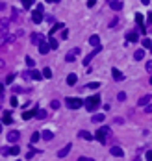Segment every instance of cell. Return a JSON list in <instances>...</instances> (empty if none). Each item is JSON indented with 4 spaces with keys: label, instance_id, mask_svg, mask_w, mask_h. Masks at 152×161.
<instances>
[{
    "label": "cell",
    "instance_id": "cell-26",
    "mask_svg": "<svg viewBox=\"0 0 152 161\" xmlns=\"http://www.w3.org/2000/svg\"><path fill=\"white\" fill-rule=\"evenodd\" d=\"M43 78H46V80H48V78H52V71H50L48 67L43 69Z\"/></svg>",
    "mask_w": 152,
    "mask_h": 161
},
{
    "label": "cell",
    "instance_id": "cell-22",
    "mask_svg": "<svg viewBox=\"0 0 152 161\" xmlns=\"http://www.w3.org/2000/svg\"><path fill=\"white\" fill-rule=\"evenodd\" d=\"M104 118H106V115H104V113H96V115H93L91 121H93V122H102Z\"/></svg>",
    "mask_w": 152,
    "mask_h": 161
},
{
    "label": "cell",
    "instance_id": "cell-49",
    "mask_svg": "<svg viewBox=\"0 0 152 161\" xmlns=\"http://www.w3.org/2000/svg\"><path fill=\"white\" fill-rule=\"evenodd\" d=\"M0 95H4V85L0 83Z\"/></svg>",
    "mask_w": 152,
    "mask_h": 161
},
{
    "label": "cell",
    "instance_id": "cell-34",
    "mask_svg": "<svg viewBox=\"0 0 152 161\" xmlns=\"http://www.w3.org/2000/svg\"><path fill=\"white\" fill-rule=\"evenodd\" d=\"M143 46H145V48H150V46H152V41H150V39H143Z\"/></svg>",
    "mask_w": 152,
    "mask_h": 161
},
{
    "label": "cell",
    "instance_id": "cell-7",
    "mask_svg": "<svg viewBox=\"0 0 152 161\" xmlns=\"http://www.w3.org/2000/svg\"><path fill=\"white\" fill-rule=\"evenodd\" d=\"M71 148H72V144H71V143H67V144L63 146V148H61V150L58 152V157H67V154L71 152Z\"/></svg>",
    "mask_w": 152,
    "mask_h": 161
},
{
    "label": "cell",
    "instance_id": "cell-4",
    "mask_svg": "<svg viewBox=\"0 0 152 161\" xmlns=\"http://www.w3.org/2000/svg\"><path fill=\"white\" fill-rule=\"evenodd\" d=\"M106 135H108V128H98V130H96V134H95V139H98L100 143L106 144Z\"/></svg>",
    "mask_w": 152,
    "mask_h": 161
},
{
    "label": "cell",
    "instance_id": "cell-11",
    "mask_svg": "<svg viewBox=\"0 0 152 161\" xmlns=\"http://www.w3.org/2000/svg\"><path fill=\"white\" fill-rule=\"evenodd\" d=\"M126 39L130 41V43H137V41H139V33H137V32H128Z\"/></svg>",
    "mask_w": 152,
    "mask_h": 161
},
{
    "label": "cell",
    "instance_id": "cell-28",
    "mask_svg": "<svg viewBox=\"0 0 152 161\" xmlns=\"http://www.w3.org/2000/svg\"><path fill=\"white\" fill-rule=\"evenodd\" d=\"M8 41H11V37L9 35H0V46H4Z\"/></svg>",
    "mask_w": 152,
    "mask_h": 161
},
{
    "label": "cell",
    "instance_id": "cell-38",
    "mask_svg": "<svg viewBox=\"0 0 152 161\" xmlns=\"http://www.w3.org/2000/svg\"><path fill=\"white\" fill-rule=\"evenodd\" d=\"M145 113H152V104H150V102L145 106Z\"/></svg>",
    "mask_w": 152,
    "mask_h": 161
},
{
    "label": "cell",
    "instance_id": "cell-27",
    "mask_svg": "<svg viewBox=\"0 0 152 161\" xmlns=\"http://www.w3.org/2000/svg\"><path fill=\"white\" fill-rule=\"evenodd\" d=\"M134 58L139 61V59H143L145 58V50H135V54H134Z\"/></svg>",
    "mask_w": 152,
    "mask_h": 161
},
{
    "label": "cell",
    "instance_id": "cell-12",
    "mask_svg": "<svg viewBox=\"0 0 152 161\" xmlns=\"http://www.w3.org/2000/svg\"><path fill=\"white\" fill-rule=\"evenodd\" d=\"M109 152H111V156H117V157H122V156H124V152H122L121 146H111V148H109Z\"/></svg>",
    "mask_w": 152,
    "mask_h": 161
},
{
    "label": "cell",
    "instance_id": "cell-48",
    "mask_svg": "<svg viewBox=\"0 0 152 161\" xmlns=\"http://www.w3.org/2000/svg\"><path fill=\"white\" fill-rule=\"evenodd\" d=\"M2 9H6V4H4V2H0V11H2Z\"/></svg>",
    "mask_w": 152,
    "mask_h": 161
},
{
    "label": "cell",
    "instance_id": "cell-53",
    "mask_svg": "<svg viewBox=\"0 0 152 161\" xmlns=\"http://www.w3.org/2000/svg\"><path fill=\"white\" fill-rule=\"evenodd\" d=\"M148 83H150V85H152V76H150V82H148Z\"/></svg>",
    "mask_w": 152,
    "mask_h": 161
},
{
    "label": "cell",
    "instance_id": "cell-1",
    "mask_svg": "<svg viewBox=\"0 0 152 161\" xmlns=\"http://www.w3.org/2000/svg\"><path fill=\"white\" fill-rule=\"evenodd\" d=\"M84 106L87 108V111H95L96 108L100 106V95H93V96H89V98L84 102Z\"/></svg>",
    "mask_w": 152,
    "mask_h": 161
},
{
    "label": "cell",
    "instance_id": "cell-35",
    "mask_svg": "<svg viewBox=\"0 0 152 161\" xmlns=\"http://www.w3.org/2000/svg\"><path fill=\"white\" fill-rule=\"evenodd\" d=\"M50 108H52V109H58V108H59V100H52V102H50Z\"/></svg>",
    "mask_w": 152,
    "mask_h": 161
},
{
    "label": "cell",
    "instance_id": "cell-8",
    "mask_svg": "<svg viewBox=\"0 0 152 161\" xmlns=\"http://www.w3.org/2000/svg\"><path fill=\"white\" fill-rule=\"evenodd\" d=\"M98 52H100V45H98V46H95V50H93L91 54H89V56H85V59H84V65H89V61H91V59H93V58H95V56L98 54Z\"/></svg>",
    "mask_w": 152,
    "mask_h": 161
},
{
    "label": "cell",
    "instance_id": "cell-46",
    "mask_svg": "<svg viewBox=\"0 0 152 161\" xmlns=\"http://www.w3.org/2000/svg\"><path fill=\"white\" fill-rule=\"evenodd\" d=\"M4 67H6V61H4L2 58H0V69H4Z\"/></svg>",
    "mask_w": 152,
    "mask_h": 161
},
{
    "label": "cell",
    "instance_id": "cell-37",
    "mask_svg": "<svg viewBox=\"0 0 152 161\" xmlns=\"http://www.w3.org/2000/svg\"><path fill=\"white\" fill-rule=\"evenodd\" d=\"M19 146H13V148H11V156H19Z\"/></svg>",
    "mask_w": 152,
    "mask_h": 161
},
{
    "label": "cell",
    "instance_id": "cell-39",
    "mask_svg": "<svg viewBox=\"0 0 152 161\" xmlns=\"http://www.w3.org/2000/svg\"><path fill=\"white\" fill-rule=\"evenodd\" d=\"M13 80H15V74H9V76H8V78H6V83H11Z\"/></svg>",
    "mask_w": 152,
    "mask_h": 161
},
{
    "label": "cell",
    "instance_id": "cell-40",
    "mask_svg": "<svg viewBox=\"0 0 152 161\" xmlns=\"http://www.w3.org/2000/svg\"><path fill=\"white\" fill-rule=\"evenodd\" d=\"M117 98H119V100H126V93H119V95H117Z\"/></svg>",
    "mask_w": 152,
    "mask_h": 161
},
{
    "label": "cell",
    "instance_id": "cell-44",
    "mask_svg": "<svg viewBox=\"0 0 152 161\" xmlns=\"http://www.w3.org/2000/svg\"><path fill=\"white\" fill-rule=\"evenodd\" d=\"M33 154H35V150H32V152H28V156H26V159H32V157H33Z\"/></svg>",
    "mask_w": 152,
    "mask_h": 161
},
{
    "label": "cell",
    "instance_id": "cell-16",
    "mask_svg": "<svg viewBox=\"0 0 152 161\" xmlns=\"http://www.w3.org/2000/svg\"><path fill=\"white\" fill-rule=\"evenodd\" d=\"M35 113H37V109H28V111H24V113H22V118H24V121H28V118H32V117H35Z\"/></svg>",
    "mask_w": 152,
    "mask_h": 161
},
{
    "label": "cell",
    "instance_id": "cell-10",
    "mask_svg": "<svg viewBox=\"0 0 152 161\" xmlns=\"http://www.w3.org/2000/svg\"><path fill=\"white\" fill-rule=\"evenodd\" d=\"M109 8H111L113 11H121L122 9V2L121 0H111V2H109Z\"/></svg>",
    "mask_w": 152,
    "mask_h": 161
},
{
    "label": "cell",
    "instance_id": "cell-47",
    "mask_svg": "<svg viewBox=\"0 0 152 161\" xmlns=\"http://www.w3.org/2000/svg\"><path fill=\"white\" fill-rule=\"evenodd\" d=\"M147 159H148V161H152V150H150V152H147Z\"/></svg>",
    "mask_w": 152,
    "mask_h": 161
},
{
    "label": "cell",
    "instance_id": "cell-45",
    "mask_svg": "<svg viewBox=\"0 0 152 161\" xmlns=\"http://www.w3.org/2000/svg\"><path fill=\"white\" fill-rule=\"evenodd\" d=\"M95 4H96V0H89V2H87V6H89V8H93Z\"/></svg>",
    "mask_w": 152,
    "mask_h": 161
},
{
    "label": "cell",
    "instance_id": "cell-14",
    "mask_svg": "<svg viewBox=\"0 0 152 161\" xmlns=\"http://www.w3.org/2000/svg\"><path fill=\"white\" fill-rule=\"evenodd\" d=\"M32 45H39L41 43V41H45V37L43 35H41V33H32Z\"/></svg>",
    "mask_w": 152,
    "mask_h": 161
},
{
    "label": "cell",
    "instance_id": "cell-55",
    "mask_svg": "<svg viewBox=\"0 0 152 161\" xmlns=\"http://www.w3.org/2000/svg\"><path fill=\"white\" fill-rule=\"evenodd\" d=\"M54 2H59V0H54Z\"/></svg>",
    "mask_w": 152,
    "mask_h": 161
},
{
    "label": "cell",
    "instance_id": "cell-42",
    "mask_svg": "<svg viewBox=\"0 0 152 161\" xmlns=\"http://www.w3.org/2000/svg\"><path fill=\"white\" fill-rule=\"evenodd\" d=\"M9 102H11V106H13V108H15V106H19V100H17V98H11Z\"/></svg>",
    "mask_w": 152,
    "mask_h": 161
},
{
    "label": "cell",
    "instance_id": "cell-41",
    "mask_svg": "<svg viewBox=\"0 0 152 161\" xmlns=\"http://www.w3.org/2000/svg\"><path fill=\"white\" fill-rule=\"evenodd\" d=\"M2 154H4V156H9V154H11V148H2Z\"/></svg>",
    "mask_w": 152,
    "mask_h": 161
},
{
    "label": "cell",
    "instance_id": "cell-50",
    "mask_svg": "<svg viewBox=\"0 0 152 161\" xmlns=\"http://www.w3.org/2000/svg\"><path fill=\"white\" fill-rule=\"evenodd\" d=\"M141 4H145V6H147V4H150V0H141Z\"/></svg>",
    "mask_w": 152,
    "mask_h": 161
},
{
    "label": "cell",
    "instance_id": "cell-6",
    "mask_svg": "<svg viewBox=\"0 0 152 161\" xmlns=\"http://www.w3.org/2000/svg\"><path fill=\"white\" fill-rule=\"evenodd\" d=\"M78 54H80V48H72V50L65 56V59H67L69 63H71V61H74V59H76V56H78Z\"/></svg>",
    "mask_w": 152,
    "mask_h": 161
},
{
    "label": "cell",
    "instance_id": "cell-52",
    "mask_svg": "<svg viewBox=\"0 0 152 161\" xmlns=\"http://www.w3.org/2000/svg\"><path fill=\"white\" fill-rule=\"evenodd\" d=\"M0 134H2V122H0Z\"/></svg>",
    "mask_w": 152,
    "mask_h": 161
},
{
    "label": "cell",
    "instance_id": "cell-33",
    "mask_svg": "<svg viewBox=\"0 0 152 161\" xmlns=\"http://www.w3.org/2000/svg\"><path fill=\"white\" fill-rule=\"evenodd\" d=\"M87 87H89V89H98V87H100V83H98V82H91Z\"/></svg>",
    "mask_w": 152,
    "mask_h": 161
},
{
    "label": "cell",
    "instance_id": "cell-31",
    "mask_svg": "<svg viewBox=\"0 0 152 161\" xmlns=\"http://www.w3.org/2000/svg\"><path fill=\"white\" fill-rule=\"evenodd\" d=\"M26 65H28L30 69H33V65H35V61H33V59L30 58V56H26Z\"/></svg>",
    "mask_w": 152,
    "mask_h": 161
},
{
    "label": "cell",
    "instance_id": "cell-23",
    "mask_svg": "<svg viewBox=\"0 0 152 161\" xmlns=\"http://www.w3.org/2000/svg\"><path fill=\"white\" fill-rule=\"evenodd\" d=\"M41 137H43V139H45V141H50V139L54 137V134H52V131H48V130H45V131H43V134H41Z\"/></svg>",
    "mask_w": 152,
    "mask_h": 161
},
{
    "label": "cell",
    "instance_id": "cell-20",
    "mask_svg": "<svg viewBox=\"0 0 152 161\" xmlns=\"http://www.w3.org/2000/svg\"><path fill=\"white\" fill-rule=\"evenodd\" d=\"M48 45H50L52 50H56V48H58V39H54V35H50V37H48Z\"/></svg>",
    "mask_w": 152,
    "mask_h": 161
},
{
    "label": "cell",
    "instance_id": "cell-29",
    "mask_svg": "<svg viewBox=\"0 0 152 161\" xmlns=\"http://www.w3.org/2000/svg\"><path fill=\"white\" fill-rule=\"evenodd\" d=\"M20 2H22L24 9H30V8H32V4H33V0H20Z\"/></svg>",
    "mask_w": 152,
    "mask_h": 161
},
{
    "label": "cell",
    "instance_id": "cell-13",
    "mask_svg": "<svg viewBox=\"0 0 152 161\" xmlns=\"http://www.w3.org/2000/svg\"><path fill=\"white\" fill-rule=\"evenodd\" d=\"M111 76H113V80H115V82H121V80L124 78V74L119 71V69H111Z\"/></svg>",
    "mask_w": 152,
    "mask_h": 161
},
{
    "label": "cell",
    "instance_id": "cell-51",
    "mask_svg": "<svg viewBox=\"0 0 152 161\" xmlns=\"http://www.w3.org/2000/svg\"><path fill=\"white\" fill-rule=\"evenodd\" d=\"M148 22H152V11L148 13Z\"/></svg>",
    "mask_w": 152,
    "mask_h": 161
},
{
    "label": "cell",
    "instance_id": "cell-32",
    "mask_svg": "<svg viewBox=\"0 0 152 161\" xmlns=\"http://www.w3.org/2000/svg\"><path fill=\"white\" fill-rule=\"evenodd\" d=\"M135 22L139 26H143V15H141V13H135Z\"/></svg>",
    "mask_w": 152,
    "mask_h": 161
},
{
    "label": "cell",
    "instance_id": "cell-19",
    "mask_svg": "<svg viewBox=\"0 0 152 161\" xmlns=\"http://www.w3.org/2000/svg\"><path fill=\"white\" fill-rule=\"evenodd\" d=\"M30 76H32L33 80H41V78H43V72H39V71H35V69H32V71H30Z\"/></svg>",
    "mask_w": 152,
    "mask_h": 161
},
{
    "label": "cell",
    "instance_id": "cell-24",
    "mask_svg": "<svg viewBox=\"0 0 152 161\" xmlns=\"http://www.w3.org/2000/svg\"><path fill=\"white\" fill-rule=\"evenodd\" d=\"M39 137H41L39 131H33V134H32V139H30V146H32L33 143H37V141H39Z\"/></svg>",
    "mask_w": 152,
    "mask_h": 161
},
{
    "label": "cell",
    "instance_id": "cell-2",
    "mask_svg": "<svg viewBox=\"0 0 152 161\" xmlns=\"http://www.w3.org/2000/svg\"><path fill=\"white\" fill-rule=\"evenodd\" d=\"M65 104H67V108H71V109H78V108L84 106V100H82V98H76V96H67Z\"/></svg>",
    "mask_w": 152,
    "mask_h": 161
},
{
    "label": "cell",
    "instance_id": "cell-30",
    "mask_svg": "<svg viewBox=\"0 0 152 161\" xmlns=\"http://www.w3.org/2000/svg\"><path fill=\"white\" fill-rule=\"evenodd\" d=\"M35 117H37V118H46V111H45V109H37Z\"/></svg>",
    "mask_w": 152,
    "mask_h": 161
},
{
    "label": "cell",
    "instance_id": "cell-17",
    "mask_svg": "<svg viewBox=\"0 0 152 161\" xmlns=\"http://www.w3.org/2000/svg\"><path fill=\"white\" fill-rule=\"evenodd\" d=\"M80 137H82V139H87V141H93V139H95V135L89 134V131H85V130L80 131Z\"/></svg>",
    "mask_w": 152,
    "mask_h": 161
},
{
    "label": "cell",
    "instance_id": "cell-21",
    "mask_svg": "<svg viewBox=\"0 0 152 161\" xmlns=\"http://www.w3.org/2000/svg\"><path fill=\"white\" fill-rule=\"evenodd\" d=\"M150 98H152V96L145 95V96H141V98H139V102H137V104H139V106H147V104L150 102Z\"/></svg>",
    "mask_w": 152,
    "mask_h": 161
},
{
    "label": "cell",
    "instance_id": "cell-18",
    "mask_svg": "<svg viewBox=\"0 0 152 161\" xmlns=\"http://www.w3.org/2000/svg\"><path fill=\"white\" fill-rule=\"evenodd\" d=\"M89 45H91V46H98L100 45V37L98 35H91V37H89Z\"/></svg>",
    "mask_w": 152,
    "mask_h": 161
},
{
    "label": "cell",
    "instance_id": "cell-3",
    "mask_svg": "<svg viewBox=\"0 0 152 161\" xmlns=\"http://www.w3.org/2000/svg\"><path fill=\"white\" fill-rule=\"evenodd\" d=\"M32 22L33 24H41V22H43V6H41V4L32 13Z\"/></svg>",
    "mask_w": 152,
    "mask_h": 161
},
{
    "label": "cell",
    "instance_id": "cell-54",
    "mask_svg": "<svg viewBox=\"0 0 152 161\" xmlns=\"http://www.w3.org/2000/svg\"><path fill=\"white\" fill-rule=\"evenodd\" d=\"M46 2H54V0H46Z\"/></svg>",
    "mask_w": 152,
    "mask_h": 161
},
{
    "label": "cell",
    "instance_id": "cell-9",
    "mask_svg": "<svg viewBox=\"0 0 152 161\" xmlns=\"http://www.w3.org/2000/svg\"><path fill=\"white\" fill-rule=\"evenodd\" d=\"M19 137H20L19 131H15V130L9 131V134H8V143H17V141H19Z\"/></svg>",
    "mask_w": 152,
    "mask_h": 161
},
{
    "label": "cell",
    "instance_id": "cell-15",
    "mask_svg": "<svg viewBox=\"0 0 152 161\" xmlns=\"http://www.w3.org/2000/svg\"><path fill=\"white\" fill-rule=\"evenodd\" d=\"M76 82H78V76H76V74H69L67 76V85H76Z\"/></svg>",
    "mask_w": 152,
    "mask_h": 161
},
{
    "label": "cell",
    "instance_id": "cell-5",
    "mask_svg": "<svg viewBox=\"0 0 152 161\" xmlns=\"http://www.w3.org/2000/svg\"><path fill=\"white\" fill-rule=\"evenodd\" d=\"M50 50H52V48H50V45L46 43V39H45V41H41V43H39V54L46 56V54L50 52Z\"/></svg>",
    "mask_w": 152,
    "mask_h": 161
},
{
    "label": "cell",
    "instance_id": "cell-25",
    "mask_svg": "<svg viewBox=\"0 0 152 161\" xmlns=\"http://www.w3.org/2000/svg\"><path fill=\"white\" fill-rule=\"evenodd\" d=\"M61 28H63V24H61V22H56V24L52 26V30H50V35H54V33H56L58 30H61Z\"/></svg>",
    "mask_w": 152,
    "mask_h": 161
},
{
    "label": "cell",
    "instance_id": "cell-43",
    "mask_svg": "<svg viewBox=\"0 0 152 161\" xmlns=\"http://www.w3.org/2000/svg\"><path fill=\"white\" fill-rule=\"evenodd\" d=\"M13 93H15V95L17 93H22V87H13Z\"/></svg>",
    "mask_w": 152,
    "mask_h": 161
},
{
    "label": "cell",
    "instance_id": "cell-36",
    "mask_svg": "<svg viewBox=\"0 0 152 161\" xmlns=\"http://www.w3.org/2000/svg\"><path fill=\"white\" fill-rule=\"evenodd\" d=\"M145 69L148 71V74H152V61H147V65H145Z\"/></svg>",
    "mask_w": 152,
    "mask_h": 161
}]
</instances>
